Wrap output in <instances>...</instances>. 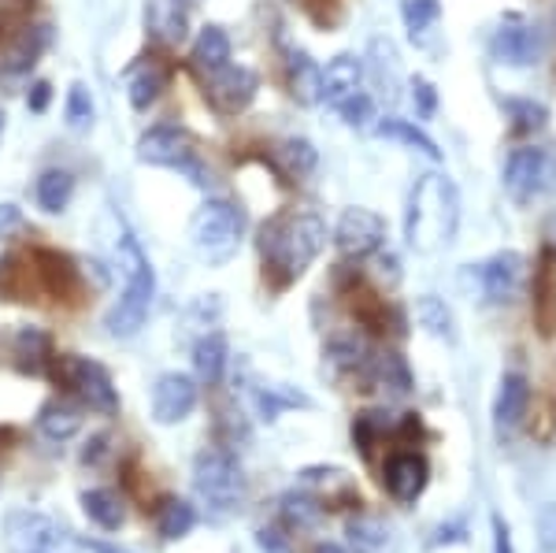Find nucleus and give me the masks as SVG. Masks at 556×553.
<instances>
[{"label": "nucleus", "mask_w": 556, "mask_h": 553, "mask_svg": "<svg viewBox=\"0 0 556 553\" xmlns=\"http://www.w3.org/2000/svg\"><path fill=\"white\" fill-rule=\"evenodd\" d=\"M34 275H38L41 290L56 301H75V293L83 290L78 264L67 253H56V249H38L34 253Z\"/></svg>", "instance_id": "19"}, {"label": "nucleus", "mask_w": 556, "mask_h": 553, "mask_svg": "<svg viewBox=\"0 0 556 553\" xmlns=\"http://www.w3.org/2000/svg\"><path fill=\"white\" fill-rule=\"evenodd\" d=\"M375 134L386 141H401V146L416 149V153H424L427 160H442V149L434 146V138H430L424 127H416L412 120H401V115H386V120H379L375 123Z\"/></svg>", "instance_id": "29"}, {"label": "nucleus", "mask_w": 556, "mask_h": 553, "mask_svg": "<svg viewBox=\"0 0 556 553\" xmlns=\"http://www.w3.org/2000/svg\"><path fill=\"white\" fill-rule=\"evenodd\" d=\"M401 20H405V30L412 34V41H424L438 26V20H442V4H438V0H405V4H401Z\"/></svg>", "instance_id": "40"}, {"label": "nucleus", "mask_w": 556, "mask_h": 553, "mask_svg": "<svg viewBox=\"0 0 556 553\" xmlns=\"http://www.w3.org/2000/svg\"><path fill=\"white\" fill-rule=\"evenodd\" d=\"M527 409H531V382L519 372H508L501 376L497 398H493V431L497 439H508V435L519 431V424L527 420Z\"/></svg>", "instance_id": "18"}, {"label": "nucleus", "mask_w": 556, "mask_h": 553, "mask_svg": "<svg viewBox=\"0 0 556 553\" xmlns=\"http://www.w3.org/2000/svg\"><path fill=\"white\" fill-rule=\"evenodd\" d=\"M83 550H89V553H130V550L112 546V542H101V539H89V542H83Z\"/></svg>", "instance_id": "53"}, {"label": "nucleus", "mask_w": 556, "mask_h": 553, "mask_svg": "<svg viewBox=\"0 0 556 553\" xmlns=\"http://www.w3.org/2000/svg\"><path fill=\"white\" fill-rule=\"evenodd\" d=\"M230 368V350H227V338L219 331H208L193 342V372L204 387H219L223 376Z\"/></svg>", "instance_id": "27"}, {"label": "nucleus", "mask_w": 556, "mask_h": 553, "mask_svg": "<svg viewBox=\"0 0 556 553\" xmlns=\"http://www.w3.org/2000/svg\"><path fill=\"white\" fill-rule=\"evenodd\" d=\"M334 246H338V253L349 256V261L375 256L386 246V219L379 212L364 209V204H353V209H345L342 216H338Z\"/></svg>", "instance_id": "11"}, {"label": "nucleus", "mask_w": 556, "mask_h": 553, "mask_svg": "<svg viewBox=\"0 0 556 553\" xmlns=\"http://www.w3.org/2000/svg\"><path fill=\"white\" fill-rule=\"evenodd\" d=\"M241 235H245V212L227 198H208L190 219V242L197 256L212 267L235 261Z\"/></svg>", "instance_id": "4"}, {"label": "nucleus", "mask_w": 556, "mask_h": 553, "mask_svg": "<svg viewBox=\"0 0 556 553\" xmlns=\"http://www.w3.org/2000/svg\"><path fill=\"white\" fill-rule=\"evenodd\" d=\"M23 223V212L15 204H0V238H8Z\"/></svg>", "instance_id": "51"}, {"label": "nucleus", "mask_w": 556, "mask_h": 553, "mask_svg": "<svg viewBox=\"0 0 556 553\" xmlns=\"http://www.w3.org/2000/svg\"><path fill=\"white\" fill-rule=\"evenodd\" d=\"M538 542H542V550L556 553V505H542V513H538Z\"/></svg>", "instance_id": "47"}, {"label": "nucleus", "mask_w": 556, "mask_h": 553, "mask_svg": "<svg viewBox=\"0 0 556 553\" xmlns=\"http://www.w3.org/2000/svg\"><path fill=\"white\" fill-rule=\"evenodd\" d=\"M316 553H345V550H342V546H334V542H319Z\"/></svg>", "instance_id": "55"}, {"label": "nucleus", "mask_w": 556, "mask_h": 553, "mask_svg": "<svg viewBox=\"0 0 556 553\" xmlns=\"http://www.w3.org/2000/svg\"><path fill=\"white\" fill-rule=\"evenodd\" d=\"M553 261H556V253L553 249H545V256H542V264L534 267V312H538V319H542V331L549 335L553 331V312H556V275H553Z\"/></svg>", "instance_id": "36"}, {"label": "nucleus", "mask_w": 556, "mask_h": 553, "mask_svg": "<svg viewBox=\"0 0 556 553\" xmlns=\"http://www.w3.org/2000/svg\"><path fill=\"white\" fill-rule=\"evenodd\" d=\"M323 516H327V505H323L316 494H308V490H290V494L282 498V520L290 524V528L316 531L323 524Z\"/></svg>", "instance_id": "34"}, {"label": "nucleus", "mask_w": 556, "mask_h": 553, "mask_svg": "<svg viewBox=\"0 0 556 553\" xmlns=\"http://www.w3.org/2000/svg\"><path fill=\"white\" fill-rule=\"evenodd\" d=\"M146 30H149V38L156 45H164V49L182 45L186 34H190V8H186V0H149Z\"/></svg>", "instance_id": "21"}, {"label": "nucleus", "mask_w": 556, "mask_h": 553, "mask_svg": "<svg viewBox=\"0 0 556 553\" xmlns=\"http://www.w3.org/2000/svg\"><path fill=\"white\" fill-rule=\"evenodd\" d=\"M83 405L71 398H52L38 409V431L49 442H67L83 431Z\"/></svg>", "instance_id": "25"}, {"label": "nucleus", "mask_w": 556, "mask_h": 553, "mask_svg": "<svg viewBox=\"0 0 556 553\" xmlns=\"http://www.w3.org/2000/svg\"><path fill=\"white\" fill-rule=\"evenodd\" d=\"M338 115L345 120V127H353V130H367V127H375V120H379V112H375V101H371V93H356V97H349V101L338 109Z\"/></svg>", "instance_id": "43"}, {"label": "nucleus", "mask_w": 556, "mask_h": 553, "mask_svg": "<svg viewBox=\"0 0 556 553\" xmlns=\"http://www.w3.org/2000/svg\"><path fill=\"white\" fill-rule=\"evenodd\" d=\"M361 89H364V64L353 52H342V56H334L323 67V101L334 112L342 109L349 97L361 93Z\"/></svg>", "instance_id": "23"}, {"label": "nucleus", "mask_w": 556, "mask_h": 553, "mask_svg": "<svg viewBox=\"0 0 556 553\" xmlns=\"http://www.w3.org/2000/svg\"><path fill=\"white\" fill-rule=\"evenodd\" d=\"M327 246V223L316 212H278L260 227L264 275L275 287L298 282Z\"/></svg>", "instance_id": "1"}, {"label": "nucleus", "mask_w": 556, "mask_h": 553, "mask_svg": "<svg viewBox=\"0 0 556 553\" xmlns=\"http://www.w3.org/2000/svg\"><path fill=\"white\" fill-rule=\"evenodd\" d=\"M464 539H468V531H464V524H453V528H438L434 546H442V542H464Z\"/></svg>", "instance_id": "52"}, {"label": "nucleus", "mask_w": 556, "mask_h": 553, "mask_svg": "<svg viewBox=\"0 0 556 553\" xmlns=\"http://www.w3.org/2000/svg\"><path fill=\"white\" fill-rule=\"evenodd\" d=\"M545 249H553V253H556V212L545 219Z\"/></svg>", "instance_id": "54"}, {"label": "nucleus", "mask_w": 556, "mask_h": 553, "mask_svg": "<svg viewBox=\"0 0 556 553\" xmlns=\"http://www.w3.org/2000/svg\"><path fill=\"white\" fill-rule=\"evenodd\" d=\"M49 101H52V86L49 83H34L30 93H26V109L38 112V115L49 109Z\"/></svg>", "instance_id": "50"}, {"label": "nucleus", "mask_w": 556, "mask_h": 553, "mask_svg": "<svg viewBox=\"0 0 556 553\" xmlns=\"http://www.w3.org/2000/svg\"><path fill=\"white\" fill-rule=\"evenodd\" d=\"M193 490L212 513L230 516L245 505L249 483L235 453L219 450V445H208V450H201L193 461Z\"/></svg>", "instance_id": "5"}, {"label": "nucleus", "mask_w": 556, "mask_h": 553, "mask_svg": "<svg viewBox=\"0 0 556 553\" xmlns=\"http://www.w3.org/2000/svg\"><path fill=\"white\" fill-rule=\"evenodd\" d=\"M493 553H516L513 550V528H508V520L501 513H493Z\"/></svg>", "instance_id": "49"}, {"label": "nucleus", "mask_w": 556, "mask_h": 553, "mask_svg": "<svg viewBox=\"0 0 556 553\" xmlns=\"http://www.w3.org/2000/svg\"><path fill=\"white\" fill-rule=\"evenodd\" d=\"M416 319H419V327H424L427 335L445 338V342H453V338H456L453 309L445 305L442 298H434V293H424V298H416Z\"/></svg>", "instance_id": "37"}, {"label": "nucleus", "mask_w": 556, "mask_h": 553, "mask_svg": "<svg viewBox=\"0 0 556 553\" xmlns=\"http://www.w3.org/2000/svg\"><path fill=\"white\" fill-rule=\"evenodd\" d=\"M67 127L75 134H86L89 127H93V97H89V89L83 83H75L67 89Z\"/></svg>", "instance_id": "42"}, {"label": "nucleus", "mask_w": 556, "mask_h": 553, "mask_svg": "<svg viewBox=\"0 0 556 553\" xmlns=\"http://www.w3.org/2000/svg\"><path fill=\"white\" fill-rule=\"evenodd\" d=\"M8 553H83V542L56 516L41 510H12L4 516Z\"/></svg>", "instance_id": "8"}, {"label": "nucleus", "mask_w": 556, "mask_h": 553, "mask_svg": "<svg viewBox=\"0 0 556 553\" xmlns=\"http://www.w3.org/2000/svg\"><path fill=\"white\" fill-rule=\"evenodd\" d=\"M275 160L290 178H304V175L316 172L319 153H316V146H312L308 138H286V141H278V146H275Z\"/></svg>", "instance_id": "35"}, {"label": "nucleus", "mask_w": 556, "mask_h": 553, "mask_svg": "<svg viewBox=\"0 0 556 553\" xmlns=\"http://www.w3.org/2000/svg\"><path fill=\"white\" fill-rule=\"evenodd\" d=\"M34 198H38V209L56 216L64 212L71 198H75V175L67 167H49V172L38 175V186H34Z\"/></svg>", "instance_id": "31"}, {"label": "nucleus", "mask_w": 556, "mask_h": 553, "mask_svg": "<svg viewBox=\"0 0 556 553\" xmlns=\"http://www.w3.org/2000/svg\"><path fill=\"white\" fill-rule=\"evenodd\" d=\"M167 83H172V64H167L164 56H156V52H149V56L134 60L127 67V97H130V109L138 112H149L152 104L164 97Z\"/></svg>", "instance_id": "17"}, {"label": "nucleus", "mask_w": 556, "mask_h": 553, "mask_svg": "<svg viewBox=\"0 0 556 553\" xmlns=\"http://www.w3.org/2000/svg\"><path fill=\"white\" fill-rule=\"evenodd\" d=\"M505 112H508V120H513V134H519V138H531V134H538L549 123V109L531 101V97H513V101H505Z\"/></svg>", "instance_id": "39"}, {"label": "nucleus", "mask_w": 556, "mask_h": 553, "mask_svg": "<svg viewBox=\"0 0 556 553\" xmlns=\"http://www.w3.org/2000/svg\"><path fill=\"white\" fill-rule=\"evenodd\" d=\"M427 483H430V465H427V457H419V453L405 450V453H393V457L386 461L382 487L390 490L393 502L412 505L427 490Z\"/></svg>", "instance_id": "16"}, {"label": "nucleus", "mask_w": 556, "mask_h": 553, "mask_svg": "<svg viewBox=\"0 0 556 553\" xmlns=\"http://www.w3.org/2000/svg\"><path fill=\"white\" fill-rule=\"evenodd\" d=\"M253 405H256V416L260 420H278L286 409H308L312 401L301 394V390H290L282 382H264V387L253 390Z\"/></svg>", "instance_id": "32"}, {"label": "nucleus", "mask_w": 556, "mask_h": 553, "mask_svg": "<svg viewBox=\"0 0 556 553\" xmlns=\"http://www.w3.org/2000/svg\"><path fill=\"white\" fill-rule=\"evenodd\" d=\"M390 413H361L353 420V445L361 450V457H371L375 445L386 431H390V420H386Z\"/></svg>", "instance_id": "41"}, {"label": "nucleus", "mask_w": 556, "mask_h": 553, "mask_svg": "<svg viewBox=\"0 0 556 553\" xmlns=\"http://www.w3.org/2000/svg\"><path fill=\"white\" fill-rule=\"evenodd\" d=\"M375 275H379L386 287H397V282H401V261H397V253H390V249H379V253H375Z\"/></svg>", "instance_id": "46"}, {"label": "nucleus", "mask_w": 556, "mask_h": 553, "mask_svg": "<svg viewBox=\"0 0 556 553\" xmlns=\"http://www.w3.org/2000/svg\"><path fill=\"white\" fill-rule=\"evenodd\" d=\"M83 513L104 531H119L123 524H127V505H123V498L108 487L83 490Z\"/></svg>", "instance_id": "30"}, {"label": "nucleus", "mask_w": 556, "mask_h": 553, "mask_svg": "<svg viewBox=\"0 0 556 553\" xmlns=\"http://www.w3.org/2000/svg\"><path fill=\"white\" fill-rule=\"evenodd\" d=\"M412 101H416V109H419L424 120H430V115L438 112V93H434V86H430L424 75L412 78Z\"/></svg>", "instance_id": "45"}, {"label": "nucleus", "mask_w": 556, "mask_h": 553, "mask_svg": "<svg viewBox=\"0 0 556 553\" xmlns=\"http://www.w3.org/2000/svg\"><path fill=\"white\" fill-rule=\"evenodd\" d=\"M301 490L316 494L323 505H334V510H338V502L361 505V494H356L353 479H349V472H342V468H304L301 472Z\"/></svg>", "instance_id": "26"}, {"label": "nucleus", "mask_w": 556, "mask_h": 553, "mask_svg": "<svg viewBox=\"0 0 556 553\" xmlns=\"http://www.w3.org/2000/svg\"><path fill=\"white\" fill-rule=\"evenodd\" d=\"M256 546H260V553H293L290 535L282 528H275V524H267V528L256 531Z\"/></svg>", "instance_id": "44"}, {"label": "nucleus", "mask_w": 556, "mask_h": 553, "mask_svg": "<svg viewBox=\"0 0 556 553\" xmlns=\"http://www.w3.org/2000/svg\"><path fill=\"white\" fill-rule=\"evenodd\" d=\"M119 272H123V290L115 298V305L104 316V331L112 338H134L146 327L152 301H156V272H152L149 256L141 253L138 238L123 235L119 238Z\"/></svg>", "instance_id": "2"}, {"label": "nucleus", "mask_w": 556, "mask_h": 553, "mask_svg": "<svg viewBox=\"0 0 556 553\" xmlns=\"http://www.w3.org/2000/svg\"><path fill=\"white\" fill-rule=\"evenodd\" d=\"M364 379L390 398H408L412 390H416V376H412L408 361L397 350H371V356H367V368H364Z\"/></svg>", "instance_id": "20"}, {"label": "nucleus", "mask_w": 556, "mask_h": 553, "mask_svg": "<svg viewBox=\"0 0 556 553\" xmlns=\"http://www.w3.org/2000/svg\"><path fill=\"white\" fill-rule=\"evenodd\" d=\"M52 379L64 382L71 394L78 398V405L89 409L97 416H115L119 413V390H115L112 376L101 361L78 353H60L52 361Z\"/></svg>", "instance_id": "7"}, {"label": "nucleus", "mask_w": 556, "mask_h": 553, "mask_svg": "<svg viewBox=\"0 0 556 553\" xmlns=\"http://www.w3.org/2000/svg\"><path fill=\"white\" fill-rule=\"evenodd\" d=\"M12 356L23 376H49L52 361H56L49 331H41V327H34V324L20 327V335H15V342H12Z\"/></svg>", "instance_id": "24"}, {"label": "nucleus", "mask_w": 556, "mask_h": 553, "mask_svg": "<svg viewBox=\"0 0 556 553\" xmlns=\"http://www.w3.org/2000/svg\"><path fill=\"white\" fill-rule=\"evenodd\" d=\"M138 160L152 167H172V172H182L193 186L208 190L212 186V172L201 164V149H197V138L186 127H152L138 138Z\"/></svg>", "instance_id": "6"}, {"label": "nucleus", "mask_w": 556, "mask_h": 553, "mask_svg": "<svg viewBox=\"0 0 556 553\" xmlns=\"http://www.w3.org/2000/svg\"><path fill=\"white\" fill-rule=\"evenodd\" d=\"M52 41V26L45 23H23L20 30L0 38V71L4 75H23L41 60V52Z\"/></svg>", "instance_id": "15"}, {"label": "nucleus", "mask_w": 556, "mask_h": 553, "mask_svg": "<svg viewBox=\"0 0 556 553\" xmlns=\"http://www.w3.org/2000/svg\"><path fill=\"white\" fill-rule=\"evenodd\" d=\"M108 442H112V435H93V439H89L86 442V450H83V465H104V457H108V453H112V445H108Z\"/></svg>", "instance_id": "48"}, {"label": "nucleus", "mask_w": 556, "mask_h": 553, "mask_svg": "<svg viewBox=\"0 0 556 553\" xmlns=\"http://www.w3.org/2000/svg\"><path fill=\"white\" fill-rule=\"evenodd\" d=\"M490 52L497 64L531 67V64H538V56H542V38H538V30L523 20V15L508 12V15H501L497 26H493Z\"/></svg>", "instance_id": "12"}, {"label": "nucleus", "mask_w": 556, "mask_h": 553, "mask_svg": "<svg viewBox=\"0 0 556 553\" xmlns=\"http://www.w3.org/2000/svg\"><path fill=\"white\" fill-rule=\"evenodd\" d=\"M553 183V156L549 149L542 146H519L508 153L505 160V175H501V186L516 204H531L538 193L549 190Z\"/></svg>", "instance_id": "9"}, {"label": "nucleus", "mask_w": 556, "mask_h": 553, "mask_svg": "<svg viewBox=\"0 0 556 553\" xmlns=\"http://www.w3.org/2000/svg\"><path fill=\"white\" fill-rule=\"evenodd\" d=\"M479 287L486 293V301L493 305H508L523 293V282H527V256L516 253V249H501L493 253L490 261L479 264Z\"/></svg>", "instance_id": "13"}, {"label": "nucleus", "mask_w": 556, "mask_h": 553, "mask_svg": "<svg viewBox=\"0 0 556 553\" xmlns=\"http://www.w3.org/2000/svg\"><path fill=\"white\" fill-rule=\"evenodd\" d=\"M197 528V510L186 498H164V502L156 505V531L160 539L167 542H178L186 539Z\"/></svg>", "instance_id": "33"}, {"label": "nucleus", "mask_w": 556, "mask_h": 553, "mask_svg": "<svg viewBox=\"0 0 556 553\" xmlns=\"http://www.w3.org/2000/svg\"><path fill=\"white\" fill-rule=\"evenodd\" d=\"M0 134H4V112H0Z\"/></svg>", "instance_id": "56"}, {"label": "nucleus", "mask_w": 556, "mask_h": 553, "mask_svg": "<svg viewBox=\"0 0 556 553\" xmlns=\"http://www.w3.org/2000/svg\"><path fill=\"white\" fill-rule=\"evenodd\" d=\"M204 86V101L212 104L219 115H241L260 93V75L245 64H227L219 71L201 75Z\"/></svg>", "instance_id": "10"}, {"label": "nucleus", "mask_w": 556, "mask_h": 553, "mask_svg": "<svg viewBox=\"0 0 556 553\" xmlns=\"http://www.w3.org/2000/svg\"><path fill=\"white\" fill-rule=\"evenodd\" d=\"M190 64L197 75H208V71H219L230 64V38L223 26H201L193 38V49H190Z\"/></svg>", "instance_id": "28"}, {"label": "nucleus", "mask_w": 556, "mask_h": 553, "mask_svg": "<svg viewBox=\"0 0 556 553\" xmlns=\"http://www.w3.org/2000/svg\"><path fill=\"white\" fill-rule=\"evenodd\" d=\"M349 542L356 553H386L390 550V524H382L379 516H361V520H349Z\"/></svg>", "instance_id": "38"}, {"label": "nucleus", "mask_w": 556, "mask_h": 553, "mask_svg": "<svg viewBox=\"0 0 556 553\" xmlns=\"http://www.w3.org/2000/svg\"><path fill=\"white\" fill-rule=\"evenodd\" d=\"M197 401H201V390H197V379L186 376V372H164L152 387V420L175 427L182 420H190Z\"/></svg>", "instance_id": "14"}, {"label": "nucleus", "mask_w": 556, "mask_h": 553, "mask_svg": "<svg viewBox=\"0 0 556 553\" xmlns=\"http://www.w3.org/2000/svg\"><path fill=\"white\" fill-rule=\"evenodd\" d=\"M286 86H290L293 101L304 104V109L323 101V67L298 45H286Z\"/></svg>", "instance_id": "22"}, {"label": "nucleus", "mask_w": 556, "mask_h": 553, "mask_svg": "<svg viewBox=\"0 0 556 553\" xmlns=\"http://www.w3.org/2000/svg\"><path fill=\"white\" fill-rule=\"evenodd\" d=\"M430 223V235L450 246L460 230V190L450 175H424L408 190L405 204V238L408 246H424Z\"/></svg>", "instance_id": "3"}]
</instances>
